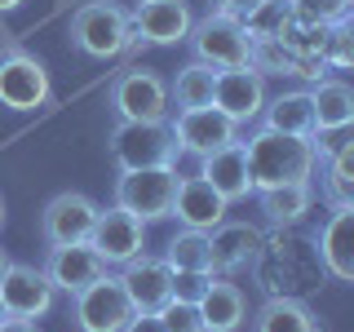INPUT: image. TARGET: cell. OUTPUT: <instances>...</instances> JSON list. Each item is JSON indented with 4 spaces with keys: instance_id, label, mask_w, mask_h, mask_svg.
<instances>
[{
    "instance_id": "1",
    "label": "cell",
    "mask_w": 354,
    "mask_h": 332,
    "mask_svg": "<svg viewBox=\"0 0 354 332\" xmlns=\"http://www.w3.org/2000/svg\"><path fill=\"white\" fill-rule=\"evenodd\" d=\"M243 160H248L252 191L283 186V182H310V177H315V164H319L310 138H292V133L266 129V124L243 142Z\"/></svg>"
},
{
    "instance_id": "2",
    "label": "cell",
    "mask_w": 354,
    "mask_h": 332,
    "mask_svg": "<svg viewBox=\"0 0 354 332\" xmlns=\"http://www.w3.org/2000/svg\"><path fill=\"white\" fill-rule=\"evenodd\" d=\"M71 49L84 53L93 62L120 58L124 49H133V31H129V9H120L115 0H88L71 14Z\"/></svg>"
},
{
    "instance_id": "3",
    "label": "cell",
    "mask_w": 354,
    "mask_h": 332,
    "mask_svg": "<svg viewBox=\"0 0 354 332\" xmlns=\"http://www.w3.org/2000/svg\"><path fill=\"white\" fill-rule=\"evenodd\" d=\"M111 160L120 173L133 169H173L177 164V142L169 133V120H120L106 142Z\"/></svg>"
},
{
    "instance_id": "4",
    "label": "cell",
    "mask_w": 354,
    "mask_h": 332,
    "mask_svg": "<svg viewBox=\"0 0 354 332\" xmlns=\"http://www.w3.org/2000/svg\"><path fill=\"white\" fill-rule=\"evenodd\" d=\"M186 40H191V53L195 62H208L217 66V71H226V66H243L252 53V40L248 31H243V22L235 14H204L199 22H191V31H186Z\"/></svg>"
},
{
    "instance_id": "5",
    "label": "cell",
    "mask_w": 354,
    "mask_h": 332,
    "mask_svg": "<svg viewBox=\"0 0 354 332\" xmlns=\"http://www.w3.org/2000/svg\"><path fill=\"white\" fill-rule=\"evenodd\" d=\"M177 164L173 169H133L115 177V208L133 213L138 221H160L173 208V191H177Z\"/></svg>"
},
{
    "instance_id": "6",
    "label": "cell",
    "mask_w": 354,
    "mask_h": 332,
    "mask_svg": "<svg viewBox=\"0 0 354 332\" xmlns=\"http://www.w3.org/2000/svg\"><path fill=\"white\" fill-rule=\"evenodd\" d=\"M111 111L115 120H169V80L151 66H129L111 84Z\"/></svg>"
},
{
    "instance_id": "7",
    "label": "cell",
    "mask_w": 354,
    "mask_h": 332,
    "mask_svg": "<svg viewBox=\"0 0 354 332\" xmlns=\"http://www.w3.org/2000/svg\"><path fill=\"white\" fill-rule=\"evenodd\" d=\"M53 84H49V71L36 53L27 49H5L0 53V107L9 111H36L49 102Z\"/></svg>"
},
{
    "instance_id": "8",
    "label": "cell",
    "mask_w": 354,
    "mask_h": 332,
    "mask_svg": "<svg viewBox=\"0 0 354 332\" xmlns=\"http://www.w3.org/2000/svg\"><path fill=\"white\" fill-rule=\"evenodd\" d=\"M53 297L58 288L49 284V275L40 266H27V261H9L5 275H0V302H5V315L9 319H44L53 310Z\"/></svg>"
},
{
    "instance_id": "9",
    "label": "cell",
    "mask_w": 354,
    "mask_h": 332,
    "mask_svg": "<svg viewBox=\"0 0 354 332\" xmlns=\"http://www.w3.org/2000/svg\"><path fill=\"white\" fill-rule=\"evenodd\" d=\"M169 133L177 142V155H208L226 142H239V124L230 116H221L217 107H195V111H177L169 120Z\"/></svg>"
},
{
    "instance_id": "10",
    "label": "cell",
    "mask_w": 354,
    "mask_h": 332,
    "mask_svg": "<svg viewBox=\"0 0 354 332\" xmlns=\"http://www.w3.org/2000/svg\"><path fill=\"white\" fill-rule=\"evenodd\" d=\"M133 319V306L120 288V275H102L75 293V328L80 332H120Z\"/></svg>"
},
{
    "instance_id": "11",
    "label": "cell",
    "mask_w": 354,
    "mask_h": 332,
    "mask_svg": "<svg viewBox=\"0 0 354 332\" xmlns=\"http://www.w3.org/2000/svg\"><path fill=\"white\" fill-rule=\"evenodd\" d=\"M93 221H97V204L84 191H58L40 208V239L49 243V248H58V243H80V239H88Z\"/></svg>"
},
{
    "instance_id": "12",
    "label": "cell",
    "mask_w": 354,
    "mask_h": 332,
    "mask_svg": "<svg viewBox=\"0 0 354 332\" xmlns=\"http://www.w3.org/2000/svg\"><path fill=\"white\" fill-rule=\"evenodd\" d=\"M88 243L97 248V257H102L106 266H124L133 261L142 248H147V221H138L133 213H124V208H97V221L93 230H88Z\"/></svg>"
},
{
    "instance_id": "13",
    "label": "cell",
    "mask_w": 354,
    "mask_h": 332,
    "mask_svg": "<svg viewBox=\"0 0 354 332\" xmlns=\"http://www.w3.org/2000/svg\"><path fill=\"white\" fill-rule=\"evenodd\" d=\"M191 9L186 0H142L129 14V31L133 44H155V49H169V44H182L186 31H191Z\"/></svg>"
},
{
    "instance_id": "14",
    "label": "cell",
    "mask_w": 354,
    "mask_h": 332,
    "mask_svg": "<svg viewBox=\"0 0 354 332\" xmlns=\"http://www.w3.org/2000/svg\"><path fill=\"white\" fill-rule=\"evenodd\" d=\"M120 288H124L133 315H155V310L173 297V270H169L164 257L138 252V257L124 261V270H120Z\"/></svg>"
},
{
    "instance_id": "15",
    "label": "cell",
    "mask_w": 354,
    "mask_h": 332,
    "mask_svg": "<svg viewBox=\"0 0 354 332\" xmlns=\"http://www.w3.org/2000/svg\"><path fill=\"white\" fill-rule=\"evenodd\" d=\"M213 107L221 111V116H230L235 124H252V120L261 116V107H266V80H261V71H252L248 62L217 71Z\"/></svg>"
},
{
    "instance_id": "16",
    "label": "cell",
    "mask_w": 354,
    "mask_h": 332,
    "mask_svg": "<svg viewBox=\"0 0 354 332\" xmlns=\"http://www.w3.org/2000/svg\"><path fill=\"white\" fill-rule=\"evenodd\" d=\"M40 270L49 275V284L58 288V293L75 297L80 288H88L93 279H102L106 261L97 257V248L88 239H80V243H58V248H49V257H44Z\"/></svg>"
},
{
    "instance_id": "17",
    "label": "cell",
    "mask_w": 354,
    "mask_h": 332,
    "mask_svg": "<svg viewBox=\"0 0 354 332\" xmlns=\"http://www.w3.org/2000/svg\"><path fill=\"white\" fill-rule=\"evenodd\" d=\"M208 239H213V275H221V279L248 270L257 261V252L266 248L261 230L248 226V221H221V226L208 230Z\"/></svg>"
},
{
    "instance_id": "18",
    "label": "cell",
    "mask_w": 354,
    "mask_h": 332,
    "mask_svg": "<svg viewBox=\"0 0 354 332\" xmlns=\"http://www.w3.org/2000/svg\"><path fill=\"white\" fill-rule=\"evenodd\" d=\"M226 199H221L213 186L204 182V177H177V191H173V208H169V217H177L182 226H191V230H213L226 221Z\"/></svg>"
},
{
    "instance_id": "19",
    "label": "cell",
    "mask_w": 354,
    "mask_h": 332,
    "mask_svg": "<svg viewBox=\"0 0 354 332\" xmlns=\"http://www.w3.org/2000/svg\"><path fill=\"white\" fill-rule=\"evenodd\" d=\"M199 177H204L226 204L248 199L252 195V177H248V160H243V142H226V147L199 155Z\"/></svg>"
},
{
    "instance_id": "20",
    "label": "cell",
    "mask_w": 354,
    "mask_h": 332,
    "mask_svg": "<svg viewBox=\"0 0 354 332\" xmlns=\"http://www.w3.org/2000/svg\"><path fill=\"white\" fill-rule=\"evenodd\" d=\"M319 266L332 275V279L350 284L354 279V204L332 208V217L319 230Z\"/></svg>"
},
{
    "instance_id": "21",
    "label": "cell",
    "mask_w": 354,
    "mask_h": 332,
    "mask_svg": "<svg viewBox=\"0 0 354 332\" xmlns=\"http://www.w3.org/2000/svg\"><path fill=\"white\" fill-rule=\"evenodd\" d=\"M243 315H248V302H243V288L213 275L208 293L199 297V319H204V332H239Z\"/></svg>"
},
{
    "instance_id": "22",
    "label": "cell",
    "mask_w": 354,
    "mask_h": 332,
    "mask_svg": "<svg viewBox=\"0 0 354 332\" xmlns=\"http://www.w3.org/2000/svg\"><path fill=\"white\" fill-rule=\"evenodd\" d=\"M252 332H324V324L301 297H266L252 315Z\"/></svg>"
},
{
    "instance_id": "23",
    "label": "cell",
    "mask_w": 354,
    "mask_h": 332,
    "mask_svg": "<svg viewBox=\"0 0 354 332\" xmlns=\"http://www.w3.org/2000/svg\"><path fill=\"white\" fill-rule=\"evenodd\" d=\"M257 195V204H261V213L270 226H297L306 213H310V204H315V182H283V186H266V191H252Z\"/></svg>"
},
{
    "instance_id": "24",
    "label": "cell",
    "mask_w": 354,
    "mask_h": 332,
    "mask_svg": "<svg viewBox=\"0 0 354 332\" xmlns=\"http://www.w3.org/2000/svg\"><path fill=\"white\" fill-rule=\"evenodd\" d=\"M310 111H315V133L350 129L354 124V89L346 80H315V89H310Z\"/></svg>"
},
{
    "instance_id": "25",
    "label": "cell",
    "mask_w": 354,
    "mask_h": 332,
    "mask_svg": "<svg viewBox=\"0 0 354 332\" xmlns=\"http://www.w3.org/2000/svg\"><path fill=\"white\" fill-rule=\"evenodd\" d=\"M266 129L292 133V138H315V111H310V89H288L279 98H266L261 107Z\"/></svg>"
},
{
    "instance_id": "26",
    "label": "cell",
    "mask_w": 354,
    "mask_h": 332,
    "mask_svg": "<svg viewBox=\"0 0 354 332\" xmlns=\"http://www.w3.org/2000/svg\"><path fill=\"white\" fill-rule=\"evenodd\" d=\"M213 89H217V66L208 62H186L169 84V107L177 111H195V107H213Z\"/></svg>"
},
{
    "instance_id": "27",
    "label": "cell",
    "mask_w": 354,
    "mask_h": 332,
    "mask_svg": "<svg viewBox=\"0 0 354 332\" xmlns=\"http://www.w3.org/2000/svg\"><path fill=\"white\" fill-rule=\"evenodd\" d=\"M297 18L301 14H297L292 0H257L239 22H243V31H248V40H283L288 31L297 27Z\"/></svg>"
},
{
    "instance_id": "28",
    "label": "cell",
    "mask_w": 354,
    "mask_h": 332,
    "mask_svg": "<svg viewBox=\"0 0 354 332\" xmlns=\"http://www.w3.org/2000/svg\"><path fill=\"white\" fill-rule=\"evenodd\" d=\"M164 261H169V270H204V275H213V239H208V230L182 226L169 239V248H164Z\"/></svg>"
},
{
    "instance_id": "29",
    "label": "cell",
    "mask_w": 354,
    "mask_h": 332,
    "mask_svg": "<svg viewBox=\"0 0 354 332\" xmlns=\"http://www.w3.org/2000/svg\"><path fill=\"white\" fill-rule=\"evenodd\" d=\"M324 199L332 208H346L354 204V142H346L341 151L324 155Z\"/></svg>"
},
{
    "instance_id": "30",
    "label": "cell",
    "mask_w": 354,
    "mask_h": 332,
    "mask_svg": "<svg viewBox=\"0 0 354 332\" xmlns=\"http://www.w3.org/2000/svg\"><path fill=\"white\" fill-rule=\"evenodd\" d=\"M319 58L324 66H354V22L350 18H337V22H324L319 31Z\"/></svg>"
},
{
    "instance_id": "31",
    "label": "cell",
    "mask_w": 354,
    "mask_h": 332,
    "mask_svg": "<svg viewBox=\"0 0 354 332\" xmlns=\"http://www.w3.org/2000/svg\"><path fill=\"white\" fill-rule=\"evenodd\" d=\"M155 319L164 324V332H204L199 306H191V302H177V297H169V302L155 310Z\"/></svg>"
},
{
    "instance_id": "32",
    "label": "cell",
    "mask_w": 354,
    "mask_h": 332,
    "mask_svg": "<svg viewBox=\"0 0 354 332\" xmlns=\"http://www.w3.org/2000/svg\"><path fill=\"white\" fill-rule=\"evenodd\" d=\"M208 284H213V275H204V270H173V297L177 302L199 306V297L208 293Z\"/></svg>"
},
{
    "instance_id": "33",
    "label": "cell",
    "mask_w": 354,
    "mask_h": 332,
    "mask_svg": "<svg viewBox=\"0 0 354 332\" xmlns=\"http://www.w3.org/2000/svg\"><path fill=\"white\" fill-rule=\"evenodd\" d=\"M297 14L310 18V22H337V18H350V0H292Z\"/></svg>"
},
{
    "instance_id": "34",
    "label": "cell",
    "mask_w": 354,
    "mask_h": 332,
    "mask_svg": "<svg viewBox=\"0 0 354 332\" xmlns=\"http://www.w3.org/2000/svg\"><path fill=\"white\" fill-rule=\"evenodd\" d=\"M120 332H164V324H160L155 315H133V319H129V324L120 328Z\"/></svg>"
},
{
    "instance_id": "35",
    "label": "cell",
    "mask_w": 354,
    "mask_h": 332,
    "mask_svg": "<svg viewBox=\"0 0 354 332\" xmlns=\"http://www.w3.org/2000/svg\"><path fill=\"white\" fill-rule=\"evenodd\" d=\"M252 5H257V0H217V9H221V14H235V18H243Z\"/></svg>"
},
{
    "instance_id": "36",
    "label": "cell",
    "mask_w": 354,
    "mask_h": 332,
    "mask_svg": "<svg viewBox=\"0 0 354 332\" xmlns=\"http://www.w3.org/2000/svg\"><path fill=\"white\" fill-rule=\"evenodd\" d=\"M0 332H40V324H31V319H0Z\"/></svg>"
},
{
    "instance_id": "37",
    "label": "cell",
    "mask_w": 354,
    "mask_h": 332,
    "mask_svg": "<svg viewBox=\"0 0 354 332\" xmlns=\"http://www.w3.org/2000/svg\"><path fill=\"white\" fill-rule=\"evenodd\" d=\"M18 5H22V0H0V14H14Z\"/></svg>"
},
{
    "instance_id": "38",
    "label": "cell",
    "mask_w": 354,
    "mask_h": 332,
    "mask_svg": "<svg viewBox=\"0 0 354 332\" xmlns=\"http://www.w3.org/2000/svg\"><path fill=\"white\" fill-rule=\"evenodd\" d=\"M5 266H9V252H5V248H0V275H5Z\"/></svg>"
},
{
    "instance_id": "39",
    "label": "cell",
    "mask_w": 354,
    "mask_h": 332,
    "mask_svg": "<svg viewBox=\"0 0 354 332\" xmlns=\"http://www.w3.org/2000/svg\"><path fill=\"white\" fill-rule=\"evenodd\" d=\"M0 226H5V199H0Z\"/></svg>"
},
{
    "instance_id": "40",
    "label": "cell",
    "mask_w": 354,
    "mask_h": 332,
    "mask_svg": "<svg viewBox=\"0 0 354 332\" xmlns=\"http://www.w3.org/2000/svg\"><path fill=\"white\" fill-rule=\"evenodd\" d=\"M0 319H9V315H5V302H0Z\"/></svg>"
},
{
    "instance_id": "41",
    "label": "cell",
    "mask_w": 354,
    "mask_h": 332,
    "mask_svg": "<svg viewBox=\"0 0 354 332\" xmlns=\"http://www.w3.org/2000/svg\"><path fill=\"white\" fill-rule=\"evenodd\" d=\"M138 5H142V0H138Z\"/></svg>"
}]
</instances>
